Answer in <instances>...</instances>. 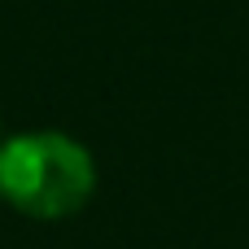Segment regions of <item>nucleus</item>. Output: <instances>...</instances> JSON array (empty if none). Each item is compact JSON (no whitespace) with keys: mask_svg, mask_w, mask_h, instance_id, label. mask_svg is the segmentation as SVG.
Returning <instances> with one entry per match:
<instances>
[{"mask_svg":"<svg viewBox=\"0 0 249 249\" xmlns=\"http://www.w3.org/2000/svg\"><path fill=\"white\" fill-rule=\"evenodd\" d=\"M96 188L92 153L61 131H22L0 144V197L31 219H66Z\"/></svg>","mask_w":249,"mask_h":249,"instance_id":"nucleus-1","label":"nucleus"}]
</instances>
